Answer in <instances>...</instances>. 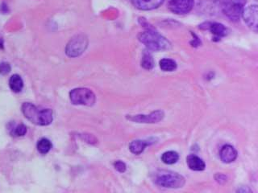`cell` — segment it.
Masks as SVG:
<instances>
[{"mask_svg": "<svg viewBox=\"0 0 258 193\" xmlns=\"http://www.w3.org/2000/svg\"><path fill=\"white\" fill-rule=\"evenodd\" d=\"M22 112L34 124L47 126L52 123V112L49 109L40 108L32 103H25L22 106Z\"/></svg>", "mask_w": 258, "mask_h": 193, "instance_id": "obj_1", "label": "cell"}, {"mask_svg": "<svg viewBox=\"0 0 258 193\" xmlns=\"http://www.w3.org/2000/svg\"><path fill=\"white\" fill-rule=\"evenodd\" d=\"M138 38L149 50L162 51L170 47V43L165 37L151 29L141 32Z\"/></svg>", "mask_w": 258, "mask_h": 193, "instance_id": "obj_2", "label": "cell"}, {"mask_svg": "<svg viewBox=\"0 0 258 193\" xmlns=\"http://www.w3.org/2000/svg\"><path fill=\"white\" fill-rule=\"evenodd\" d=\"M154 181L161 187L168 188H180L185 184L183 176L178 173L165 170L157 171L154 175Z\"/></svg>", "mask_w": 258, "mask_h": 193, "instance_id": "obj_3", "label": "cell"}, {"mask_svg": "<svg viewBox=\"0 0 258 193\" xmlns=\"http://www.w3.org/2000/svg\"><path fill=\"white\" fill-rule=\"evenodd\" d=\"M246 0H221L222 11L229 20L236 21L242 16Z\"/></svg>", "mask_w": 258, "mask_h": 193, "instance_id": "obj_4", "label": "cell"}, {"mask_svg": "<svg viewBox=\"0 0 258 193\" xmlns=\"http://www.w3.org/2000/svg\"><path fill=\"white\" fill-rule=\"evenodd\" d=\"M71 102L75 105H82L91 107L95 103V95L91 89L79 88L73 89L70 92Z\"/></svg>", "mask_w": 258, "mask_h": 193, "instance_id": "obj_5", "label": "cell"}, {"mask_svg": "<svg viewBox=\"0 0 258 193\" xmlns=\"http://www.w3.org/2000/svg\"><path fill=\"white\" fill-rule=\"evenodd\" d=\"M87 45H88V40L84 35L75 36L67 44V49H66L67 56L71 57L80 56L86 50Z\"/></svg>", "mask_w": 258, "mask_h": 193, "instance_id": "obj_6", "label": "cell"}, {"mask_svg": "<svg viewBox=\"0 0 258 193\" xmlns=\"http://www.w3.org/2000/svg\"><path fill=\"white\" fill-rule=\"evenodd\" d=\"M194 0H168V8L177 15L186 14L193 8Z\"/></svg>", "mask_w": 258, "mask_h": 193, "instance_id": "obj_7", "label": "cell"}, {"mask_svg": "<svg viewBox=\"0 0 258 193\" xmlns=\"http://www.w3.org/2000/svg\"><path fill=\"white\" fill-rule=\"evenodd\" d=\"M164 116L163 111H157L148 115H130L127 119L138 123H157L162 120Z\"/></svg>", "mask_w": 258, "mask_h": 193, "instance_id": "obj_8", "label": "cell"}, {"mask_svg": "<svg viewBox=\"0 0 258 193\" xmlns=\"http://www.w3.org/2000/svg\"><path fill=\"white\" fill-rule=\"evenodd\" d=\"M257 12L256 5H250L246 8H244L243 13H242L244 22L255 32L257 31Z\"/></svg>", "mask_w": 258, "mask_h": 193, "instance_id": "obj_9", "label": "cell"}, {"mask_svg": "<svg viewBox=\"0 0 258 193\" xmlns=\"http://www.w3.org/2000/svg\"><path fill=\"white\" fill-rule=\"evenodd\" d=\"M206 26L202 25L201 28L208 29L213 35L214 40H220L228 34V29L219 23H207Z\"/></svg>", "mask_w": 258, "mask_h": 193, "instance_id": "obj_10", "label": "cell"}, {"mask_svg": "<svg viewBox=\"0 0 258 193\" xmlns=\"http://www.w3.org/2000/svg\"><path fill=\"white\" fill-rule=\"evenodd\" d=\"M130 2L137 9L149 11L161 6L164 0H130Z\"/></svg>", "mask_w": 258, "mask_h": 193, "instance_id": "obj_11", "label": "cell"}, {"mask_svg": "<svg viewBox=\"0 0 258 193\" xmlns=\"http://www.w3.org/2000/svg\"><path fill=\"white\" fill-rule=\"evenodd\" d=\"M220 157L223 163H232L237 158V151L231 145H225L220 150Z\"/></svg>", "mask_w": 258, "mask_h": 193, "instance_id": "obj_12", "label": "cell"}, {"mask_svg": "<svg viewBox=\"0 0 258 193\" xmlns=\"http://www.w3.org/2000/svg\"><path fill=\"white\" fill-rule=\"evenodd\" d=\"M186 163H187L189 168L192 171H204L206 167L204 161L200 159V157L195 155H189L186 158Z\"/></svg>", "mask_w": 258, "mask_h": 193, "instance_id": "obj_13", "label": "cell"}, {"mask_svg": "<svg viewBox=\"0 0 258 193\" xmlns=\"http://www.w3.org/2000/svg\"><path fill=\"white\" fill-rule=\"evenodd\" d=\"M153 143L151 140H135L133 141L129 145V149L132 153L135 155H140L145 151V149Z\"/></svg>", "mask_w": 258, "mask_h": 193, "instance_id": "obj_14", "label": "cell"}, {"mask_svg": "<svg viewBox=\"0 0 258 193\" xmlns=\"http://www.w3.org/2000/svg\"><path fill=\"white\" fill-rule=\"evenodd\" d=\"M9 85L12 91L16 92H20L24 87V82L21 77L19 75L15 74L12 76L9 80Z\"/></svg>", "mask_w": 258, "mask_h": 193, "instance_id": "obj_15", "label": "cell"}, {"mask_svg": "<svg viewBox=\"0 0 258 193\" xmlns=\"http://www.w3.org/2000/svg\"><path fill=\"white\" fill-rule=\"evenodd\" d=\"M179 159V155L176 151H166L161 155V160L165 164L171 165L177 163V160Z\"/></svg>", "mask_w": 258, "mask_h": 193, "instance_id": "obj_16", "label": "cell"}, {"mask_svg": "<svg viewBox=\"0 0 258 193\" xmlns=\"http://www.w3.org/2000/svg\"><path fill=\"white\" fill-rule=\"evenodd\" d=\"M160 68L165 72H173L177 68V64L171 59H162L160 61Z\"/></svg>", "mask_w": 258, "mask_h": 193, "instance_id": "obj_17", "label": "cell"}, {"mask_svg": "<svg viewBox=\"0 0 258 193\" xmlns=\"http://www.w3.org/2000/svg\"><path fill=\"white\" fill-rule=\"evenodd\" d=\"M52 148V143L47 139H40L37 143V150L41 154H47Z\"/></svg>", "mask_w": 258, "mask_h": 193, "instance_id": "obj_18", "label": "cell"}, {"mask_svg": "<svg viewBox=\"0 0 258 193\" xmlns=\"http://www.w3.org/2000/svg\"><path fill=\"white\" fill-rule=\"evenodd\" d=\"M141 66L145 69H148V70H150L154 66V61H153V57L149 53H145L142 56Z\"/></svg>", "mask_w": 258, "mask_h": 193, "instance_id": "obj_19", "label": "cell"}, {"mask_svg": "<svg viewBox=\"0 0 258 193\" xmlns=\"http://www.w3.org/2000/svg\"><path fill=\"white\" fill-rule=\"evenodd\" d=\"M27 132V127L24 124H19L17 127H15L13 134L16 136H24Z\"/></svg>", "mask_w": 258, "mask_h": 193, "instance_id": "obj_20", "label": "cell"}, {"mask_svg": "<svg viewBox=\"0 0 258 193\" xmlns=\"http://www.w3.org/2000/svg\"><path fill=\"white\" fill-rule=\"evenodd\" d=\"M11 71L10 64L7 62L0 64V74L6 75Z\"/></svg>", "mask_w": 258, "mask_h": 193, "instance_id": "obj_21", "label": "cell"}, {"mask_svg": "<svg viewBox=\"0 0 258 193\" xmlns=\"http://www.w3.org/2000/svg\"><path fill=\"white\" fill-rule=\"evenodd\" d=\"M114 167L116 169L117 171H119V172H124L126 171V165L122 161H116L115 163H114Z\"/></svg>", "mask_w": 258, "mask_h": 193, "instance_id": "obj_22", "label": "cell"}]
</instances>
